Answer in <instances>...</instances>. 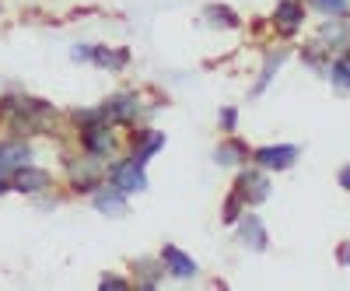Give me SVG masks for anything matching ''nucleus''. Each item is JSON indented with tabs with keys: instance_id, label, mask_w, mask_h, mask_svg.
Instances as JSON below:
<instances>
[{
	"instance_id": "f257e3e1",
	"label": "nucleus",
	"mask_w": 350,
	"mask_h": 291,
	"mask_svg": "<svg viewBox=\"0 0 350 291\" xmlns=\"http://www.w3.org/2000/svg\"><path fill=\"white\" fill-rule=\"evenodd\" d=\"M148 176H144V162L137 158H126V162H116L112 172H109V186L123 190V193H133V190H144Z\"/></svg>"
},
{
	"instance_id": "f03ea898",
	"label": "nucleus",
	"mask_w": 350,
	"mask_h": 291,
	"mask_svg": "<svg viewBox=\"0 0 350 291\" xmlns=\"http://www.w3.org/2000/svg\"><path fill=\"white\" fill-rule=\"evenodd\" d=\"M81 140H84V148H88V155H92V158L112 155V130H109V123L84 127V130H81Z\"/></svg>"
},
{
	"instance_id": "7ed1b4c3",
	"label": "nucleus",
	"mask_w": 350,
	"mask_h": 291,
	"mask_svg": "<svg viewBox=\"0 0 350 291\" xmlns=\"http://www.w3.org/2000/svg\"><path fill=\"white\" fill-rule=\"evenodd\" d=\"M32 162V148L25 140H4L0 144V172H18Z\"/></svg>"
},
{
	"instance_id": "20e7f679",
	"label": "nucleus",
	"mask_w": 350,
	"mask_h": 291,
	"mask_svg": "<svg viewBox=\"0 0 350 291\" xmlns=\"http://www.w3.org/2000/svg\"><path fill=\"white\" fill-rule=\"evenodd\" d=\"M235 193H239L245 203H259V200H267L270 186H267V179H262L259 172H242L239 183H235Z\"/></svg>"
},
{
	"instance_id": "39448f33",
	"label": "nucleus",
	"mask_w": 350,
	"mask_h": 291,
	"mask_svg": "<svg viewBox=\"0 0 350 291\" xmlns=\"http://www.w3.org/2000/svg\"><path fill=\"white\" fill-rule=\"evenodd\" d=\"M298 158V148H291V144H280V148H259L256 151V162L267 165V168H287L295 165Z\"/></svg>"
},
{
	"instance_id": "423d86ee",
	"label": "nucleus",
	"mask_w": 350,
	"mask_h": 291,
	"mask_svg": "<svg viewBox=\"0 0 350 291\" xmlns=\"http://www.w3.org/2000/svg\"><path fill=\"white\" fill-rule=\"evenodd\" d=\"M161 260H165V270L179 274V277H193L196 274V260H189L183 249H175V246H165Z\"/></svg>"
},
{
	"instance_id": "0eeeda50",
	"label": "nucleus",
	"mask_w": 350,
	"mask_h": 291,
	"mask_svg": "<svg viewBox=\"0 0 350 291\" xmlns=\"http://www.w3.org/2000/svg\"><path fill=\"white\" fill-rule=\"evenodd\" d=\"M277 25H280V32H295L301 25V4L298 0H280L277 4Z\"/></svg>"
},
{
	"instance_id": "6e6552de",
	"label": "nucleus",
	"mask_w": 350,
	"mask_h": 291,
	"mask_svg": "<svg viewBox=\"0 0 350 291\" xmlns=\"http://www.w3.org/2000/svg\"><path fill=\"white\" fill-rule=\"evenodd\" d=\"M14 186L25 190V193H39V190L49 186V176H46V172H39V168H28V165H25V168H18Z\"/></svg>"
},
{
	"instance_id": "1a4fd4ad",
	"label": "nucleus",
	"mask_w": 350,
	"mask_h": 291,
	"mask_svg": "<svg viewBox=\"0 0 350 291\" xmlns=\"http://www.w3.org/2000/svg\"><path fill=\"white\" fill-rule=\"evenodd\" d=\"M102 112L112 116V123H126V120H133V116H137V102H133L130 95H116Z\"/></svg>"
},
{
	"instance_id": "9d476101",
	"label": "nucleus",
	"mask_w": 350,
	"mask_h": 291,
	"mask_svg": "<svg viewBox=\"0 0 350 291\" xmlns=\"http://www.w3.org/2000/svg\"><path fill=\"white\" fill-rule=\"evenodd\" d=\"M161 144H165V140H161V134L140 130V134H137V148H133V158H137V162H148V158H151V155L161 148Z\"/></svg>"
},
{
	"instance_id": "9b49d317",
	"label": "nucleus",
	"mask_w": 350,
	"mask_h": 291,
	"mask_svg": "<svg viewBox=\"0 0 350 291\" xmlns=\"http://www.w3.org/2000/svg\"><path fill=\"white\" fill-rule=\"evenodd\" d=\"M242 242H245V246H252V249H262V246H267V239H262V225H259V218H245V221H242Z\"/></svg>"
},
{
	"instance_id": "f8f14e48",
	"label": "nucleus",
	"mask_w": 350,
	"mask_h": 291,
	"mask_svg": "<svg viewBox=\"0 0 350 291\" xmlns=\"http://www.w3.org/2000/svg\"><path fill=\"white\" fill-rule=\"evenodd\" d=\"M98 211H105V214H120V211H123V190H116V186H112V193H109V190L98 193Z\"/></svg>"
},
{
	"instance_id": "ddd939ff",
	"label": "nucleus",
	"mask_w": 350,
	"mask_h": 291,
	"mask_svg": "<svg viewBox=\"0 0 350 291\" xmlns=\"http://www.w3.org/2000/svg\"><path fill=\"white\" fill-rule=\"evenodd\" d=\"M242 158H245V148H242V144H235V140L221 144V148H217V162H221V165H239Z\"/></svg>"
},
{
	"instance_id": "4468645a",
	"label": "nucleus",
	"mask_w": 350,
	"mask_h": 291,
	"mask_svg": "<svg viewBox=\"0 0 350 291\" xmlns=\"http://www.w3.org/2000/svg\"><path fill=\"white\" fill-rule=\"evenodd\" d=\"M312 8H319L323 14H333V18H343L347 11H350V4L347 0H308Z\"/></svg>"
},
{
	"instance_id": "2eb2a0df",
	"label": "nucleus",
	"mask_w": 350,
	"mask_h": 291,
	"mask_svg": "<svg viewBox=\"0 0 350 291\" xmlns=\"http://www.w3.org/2000/svg\"><path fill=\"white\" fill-rule=\"evenodd\" d=\"M333 81L343 84V88H350V56H340V60L333 64Z\"/></svg>"
},
{
	"instance_id": "dca6fc26",
	"label": "nucleus",
	"mask_w": 350,
	"mask_h": 291,
	"mask_svg": "<svg viewBox=\"0 0 350 291\" xmlns=\"http://www.w3.org/2000/svg\"><path fill=\"white\" fill-rule=\"evenodd\" d=\"M242 203H245V200H242L239 193H231V197H228V203H224V211H221V214H224V221H235V218H239V207H242Z\"/></svg>"
},
{
	"instance_id": "f3484780",
	"label": "nucleus",
	"mask_w": 350,
	"mask_h": 291,
	"mask_svg": "<svg viewBox=\"0 0 350 291\" xmlns=\"http://www.w3.org/2000/svg\"><path fill=\"white\" fill-rule=\"evenodd\" d=\"M207 14H211L214 21H224V25H231V28L239 25V18H231V11H228V8H217V4H214V8H207Z\"/></svg>"
},
{
	"instance_id": "a211bd4d",
	"label": "nucleus",
	"mask_w": 350,
	"mask_h": 291,
	"mask_svg": "<svg viewBox=\"0 0 350 291\" xmlns=\"http://www.w3.org/2000/svg\"><path fill=\"white\" fill-rule=\"evenodd\" d=\"M102 288H126V281H123V277H105Z\"/></svg>"
},
{
	"instance_id": "6ab92c4d",
	"label": "nucleus",
	"mask_w": 350,
	"mask_h": 291,
	"mask_svg": "<svg viewBox=\"0 0 350 291\" xmlns=\"http://www.w3.org/2000/svg\"><path fill=\"white\" fill-rule=\"evenodd\" d=\"M340 183H343V186L350 190V168H343V172H340Z\"/></svg>"
},
{
	"instance_id": "aec40b11",
	"label": "nucleus",
	"mask_w": 350,
	"mask_h": 291,
	"mask_svg": "<svg viewBox=\"0 0 350 291\" xmlns=\"http://www.w3.org/2000/svg\"><path fill=\"white\" fill-rule=\"evenodd\" d=\"M4 190H11V183L4 179V172H0V193H4Z\"/></svg>"
}]
</instances>
